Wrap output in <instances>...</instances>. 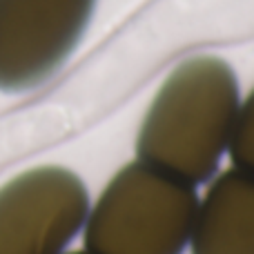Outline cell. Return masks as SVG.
Here are the masks:
<instances>
[{"mask_svg":"<svg viewBox=\"0 0 254 254\" xmlns=\"http://www.w3.org/2000/svg\"><path fill=\"white\" fill-rule=\"evenodd\" d=\"M239 107V83L228 63L212 56L185 61L149 105L136 156L196 188L214 176L230 149Z\"/></svg>","mask_w":254,"mask_h":254,"instance_id":"6da1fadb","label":"cell"},{"mask_svg":"<svg viewBox=\"0 0 254 254\" xmlns=\"http://www.w3.org/2000/svg\"><path fill=\"white\" fill-rule=\"evenodd\" d=\"M198 196L194 185L152 165H125L89 207V254H183L190 246Z\"/></svg>","mask_w":254,"mask_h":254,"instance_id":"7a4b0ae2","label":"cell"},{"mask_svg":"<svg viewBox=\"0 0 254 254\" xmlns=\"http://www.w3.org/2000/svg\"><path fill=\"white\" fill-rule=\"evenodd\" d=\"M89 207L74 172L56 165L22 172L0 188V254H65Z\"/></svg>","mask_w":254,"mask_h":254,"instance_id":"3957f363","label":"cell"},{"mask_svg":"<svg viewBox=\"0 0 254 254\" xmlns=\"http://www.w3.org/2000/svg\"><path fill=\"white\" fill-rule=\"evenodd\" d=\"M96 0H0V92L52 78L78 47Z\"/></svg>","mask_w":254,"mask_h":254,"instance_id":"277c9868","label":"cell"},{"mask_svg":"<svg viewBox=\"0 0 254 254\" xmlns=\"http://www.w3.org/2000/svg\"><path fill=\"white\" fill-rule=\"evenodd\" d=\"M192 254H254V174L239 167L216 176L198 201Z\"/></svg>","mask_w":254,"mask_h":254,"instance_id":"5b68a950","label":"cell"},{"mask_svg":"<svg viewBox=\"0 0 254 254\" xmlns=\"http://www.w3.org/2000/svg\"><path fill=\"white\" fill-rule=\"evenodd\" d=\"M230 154L234 167L254 174V89L239 107L237 125L230 140Z\"/></svg>","mask_w":254,"mask_h":254,"instance_id":"8992f818","label":"cell"},{"mask_svg":"<svg viewBox=\"0 0 254 254\" xmlns=\"http://www.w3.org/2000/svg\"><path fill=\"white\" fill-rule=\"evenodd\" d=\"M67 254H89V252L85 250V252H67Z\"/></svg>","mask_w":254,"mask_h":254,"instance_id":"52a82bcc","label":"cell"}]
</instances>
